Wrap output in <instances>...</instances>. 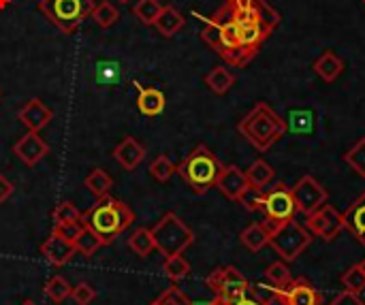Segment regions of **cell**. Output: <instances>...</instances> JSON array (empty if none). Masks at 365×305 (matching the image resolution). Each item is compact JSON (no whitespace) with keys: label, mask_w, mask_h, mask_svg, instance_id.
<instances>
[{"label":"cell","mask_w":365,"mask_h":305,"mask_svg":"<svg viewBox=\"0 0 365 305\" xmlns=\"http://www.w3.org/2000/svg\"><path fill=\"white\" fill-rule=\"evenodd\" d=\"M252 6H255V11H257V15H259V21L272 32L280 21H282V15L267 2V0H252Z\"/></svg>","instance_id":"30"},{"label":"cell","mask_w":365,"mask_h":305,"mask_svg":"<svg viewBox=\"0 0 365 305\" xmlns=\"http://www.w3.org/2000/svg\"><path fill=\"white\" fill-rule=\"evenodd\" d=\"M43 15L64 34L75 32L94 9V0H41Z\"/></svg>","instance_id":"5"},{"label":"cell","mask_w":365,"mask_h":305,"mask_svg":"<svg viewBox=\"0 0 365 305\" xmlns=\"http://www.w3.org/2000/svg\"><path fill=\"white\" fill-rule=\"evenodd\" d=\"M11 195H13V184L0 173V205H2L4 201H9Z\"/></svg>","instance_id":"43"},{"label":"cell","mask_w":365,"mask_h":305,"mask_svg":"<svg viewBox=\"0 0 365 305\" xmlns=\"http://www.w3.org/2000/svg\"><path fill=\"white\" fill-rule=\"evenodd\" d=\"M205 83H207V88L214 94H227L233 88V83H235V75L229 68H225V66H214L207 73Z\"/></svg>","instance_id":"23"},{"label":"cell","mask_w":365,"mask_h":305,"mask_svg":"<svg viewBox=\"0 0 365 305\" xmlns=\"http://www.w3.org/2000/svg\"><path fill=\"white\" fill-rule=\"evenodd\" d=\"M77 250L71 239H64L60 233L51 231V235L41 244V257L53 267H64L75 259Z\"/></svg>","instance_id":"11"},{"label":"cell","mask_w":365,"mask_h":305,"mask_svg":"<svg viewBox=\"0 0 365 305\" xmlns=\"http://www.w3.org/2000/svg\"><path fill=\"white\" fill-rule=\"evenodd\" d=\"M163 272L171 282H180L190 274V263L182 257V254H173V257H165L163 263Z\"/></svg>","instance_id":"28"},{"label":"cell","mask_w":365,"mask_h":305,"mask_svg":"<svg viewBox=\"0 0 365 305\" xmlns=\"http://www.w3.org/2000/svg\"><path fill=\"white\" fill-rule=\"evenodd\" d=\"M184 24H186L184 15H182L175 6L167 4V6H163L160 15L156 17L154 28H156L163 36L171 38V36H175V34L184 28Z\"/></svg>","instance_id":"19"},{"label":"cell","mask_w":365,"mask_h":305,"mask_svg":"<svg viewBox=\"0 0 365 305\" xmlns=\"http://www.w3.org/2000/svg\"><path fill=\"white\" fill-rule=\"evenodd\" d=\"M310 244H312L310 231L306 227H302L295 218L269 233V246L276 250L278 257H282L284 263L297 261V257H302V252Z\"/></svg>","instance_id":"8"},{"label":"cell","mask_w":365,"mask_h":305,"mask_svg":"<svg viewBox=\"0 0 365 305\" xmlns=\"http://www.w3.org/2000/svg\"><path fill=\"white\" fill-rule=\"evenodd\" d=\"M207 289L214 293L216 299H220L222 304L233 305L237 304L240 299L248 297L252 286L248 282V278L233 265L227 267H218L214 269L207 278H205Z\"/></svg>","instance_id":"6"},{"label":"cell","mask_w":365,"mask_h":305,"mask_svg":"<svg viewBox=\"0 0 365 305\" xmlns=\"http://www.w3.org/2000/svg\"><path fill=\"white\" fill-rule=\"evenodd\" d=\"M280 291V289H278ZM282 295L287 299L289 305H321L323 304V297L321 293L306 280V278H299V280H293L287 289H282Z\"/></svg>","instance_id":"16"},{"label":"cell","mask_w":365,"mask_h":305,"mask_svg":"<svg viewBox=\"0 0 365 305\" xmlns=\"http://www.w3.org/2000/svg\"><path fill=\"white\" fill-rule=\"evenodd\" d=\"M137 107L143 115L154 118L165 111V94L158 88H148V86H137Z\"/></svg>","instance_id":"18"},{"label":"cell","mask_w":365,"mask_h":305,"mask_svg":"<svg viewBox=\"0 0 365 305\" xmlns=\"http://www.w3.org/2000/svg\"><path fill=\"white\" fill-rule=\"evenodd\" d=\"M71 299L77 305H90L94 299H96V291L86 284V282H79L73 291H71Z\"/></svg>","instance_id":"39"},{"label":"cell","mask_w":365,"mask_h":305,"mask_svg":"<svg viewBox=\"0 0 365 305\" xmlns=\"http://www.w3.org/2000/svg\"><path fill=\"white\" fill-rule=\"evenodd\" d=\"M113 158L115 162L126 169V171H135L143 158H145V148L135 139V137H126L124 141H120V145L113 150Z\"/></svg>","instance_id":"17"},{"label":"cell","mask_w":365,"mask_h":305,"mask_svg":"<svg viewBox=\"0 0 365 305\" xmlns=\"http://www.w3.org/2000/svg\"><path fill=\"white\" fill-rule=\"evenodd\" d=\"M342 224L361 246H365V192L342 212Z\"/></svg>","instance_id":"15"},{"label":"cell","mask_w":365,"mask_h":305,"mask_svg":"<svg viewBox=\"0 0 365 305\" xmlns=\"http://www.w3.org/2000/svg\"><path fill=\"white\" fill-rule=\"evenodd\" d=\"M17 118L21 120V124L28 128V130H34L38 133L41 128H45L51 120H53V111L49 107H45V103L41 98H30L19 111H17Z\"/></svg>","instance_id":"14"},{"label":"cell","mask_w":365,"mask_h":305,"mask_svg":"<svg viewBox=\"0 0 365 305\" xmlns=\"http://www.w3.org/2000/svg\"><path fill=\"white\" fill-rule=\"evenodd\" d=\"M71 291H73V286H71L62 276H51V278L45 282V286H43L45 297H47L49 301H53V304L66 301V299L71 297Z\"/></svg>","instance_id":"26"},{"label":"cell","mask_w":365,"mask_h":305,"mask_svg":"<svg viewBox=\"0 0 365 305\" xmlns=\"http://www.w3.org/2000/svg\"><path fill=\"white\" fill-rule=\"evenodd\" d=\"M66 222H81V212H79L77 205H73L71 201H62V203L53 210V227L66 224Z\"/></svg>","instance_id":"35"},{"label":"cell","mask_w":365,"mask_h":305,"mask_svg":"<svg viewBox=\"0 0 365 305\" xmlns=\"http://www.w3.org/2000/svg\"><path fill=\"white\" fill-rule=\"evenodd\" d=\"M83 186L94 195V197H105V195H109V190H111V186H113V180H111V175L107 173V171H103V169H94L88 177H86V182H83Z\"/></svg>","instance_id":"27"},{"label":"cell","mask_w":365,"mask_h":305,"mask_svg":"<svg viewBox=\"0 0 365 305\" xmlns=\"http://www.w3.org/2000/svg\"><path fill=\"white\" fill-rule=\"evenodd\" d=\"M329 305H365L361 299H359V295L357 293H351V291H344V293H340L334 301Z\"/></svg>","instance_id":"42"},{"label":"cell","mask_w":365,"mask_h":305,"mask_svg":"<svg viewBox=\"0 0 365 305\" xmlns=\"http://www.w3.org/2000/svg\"><path fill=\"white\" fill-rule=\"evenodd\" d=\"M263 192L265 190H261V188H255V186H248L244 192H242V197H240V205H244V210H248V212H261L263 210Z\"/></svg>","instance_id":"37"},{"label":"cell","mask_w":365,"mask_h":305,"mask_svg":"<svg viewBox=\"0 0 365 305\" xmlns=\"http://www.w3.org/2000/svg\"><path fill=\"white\" fill-rule=\"evenodd\" d=\"M73 246H75V250L79 252V254H83L86 259L88 257H92L98 248H103V239L90 229V227H81V231H79V235L73 239Z\"/></svg>","instance_id":"24"},{"label":"cell","mask_w":365,"mask_h":305,"mask_svg":"<svg viewBox=\"0 0 365 305\" xmlns=\"http://www.w3.org/2000/svg\"><path fill=\"white\" fill-rule=\"evenodd\" d=\"M359 267H361V272H364V274H365V259H364V261H361V263H359Z\"/></svg>","instance_id":"47"},{"label":"cell","mask_w":365,"mask_h":305,"mask_svg":"<svg viewBox=\"0 0 365 305\" xmlns=\"http://www.w3.org/2000/svg\"><path fill=\"white\" fill-rule=\"evenodd\" d=\"M240 239H242L244 248H248L250 252H259L265 246H269V231L265 229V224L255 222V224H250L248 229L242 231Z\"/></svg>","instance_id":"21"},{"label":"cell","mask_w":365,"mask_h":305,"mask_svg":"<svg viewBox=\"0 0 365 305\" xmlns=\"http://www.w3.org/2000/svg\"><path fill=\"white\" fill-rule=\"evenodd\" d=\"M13 152L17 154V158H19L24 165L34 167L36 162H41V160L49 154V145L41 139L38 133L28 130V133L13 145Z\"/></svg>","instance_id":"12"},{"label":"cell","mask_w":365,"mask_h":305,"mask_svg":"<svg viewBox=\"0 0 365 305\" xmlns=\"http://www.w3.org/2000/svg\"><path fill=\"white\" fill-rule=\"evenodd\" d=\"M233 305H263V304H261V299H259V297H257V295L250 291V295H248V297L240 299L237 304H233Z\"/></svg>","instance_id":"44"},{"label":"cell","mask_w":365,"mask_h":305,"mask_svg":"<svg viewBox=\"0 0 365 305\" xmlns=\"http://www.w3.org/2000/svg\"><path fill=\"white\" fill-rule=\"evenodd\" d=\"M248 177H246V171H242L240 167L235 165H229V167H222L220 175H218V182H216V188L231 201H240L242 192L248 188Z\"/></svg>","instance_id":"13"},{"label":"cell","mask_w":365,"mask_h":305,"mask_svg":"<svg viewBox=\"0 0 365 305\" xmlns=\"http://www.w3.org/2000/svg\"><path fill=\"white\" fill-rule=\"evenodd\" d=\"M237 130L248 139L252 148L267 152L276 141L284 137L287 122L267 103H257L255 109L237 124Z\"/></svg>","instance_id":"2"},{"label":"cell","mask_w":365,"mask_h":305,"mask_svg":"<svg viewBox=\"0 0 365 305\" xmlns=\"http://www.w3.org/2000/svg\"><path fill=\"white\" fill-rule=\"evenodd\" d=\"M120 2H128V0H120Z\"/></svg>","instance_id":"49"},{"label":"cell","mask_w":365,"mask_h":305,"mask_svg":"<svg viewBox=\"0 0 365 305\" xmlns=\"http://www.w3.org/2000/svg\"><path fill=\"white\" fill-rule=\"evenodd\" d=\"M178 171V167L169 160V156H165V154H160L158 158H154L152 162H150V175L156 180V182H169L171 177H173V173Z\"/></svg>","instance_id":"33"},{"label":"cell","mask_w":365,"mask_h":305,"mask_svg":"<svg viewBox=\"0 0 365 305\" xmlns=\"http://www.w3.org/2000/svg\"><path fill=\"white\" fill-rule=\"evenodd\" d=\"M342 284H344L346 291L357 293V295H359L361 291H365V274L361 272V267H359V265L349 267V269L342 274Z\"/></svg>","instance_id":"36"},{"label":"cell","mask_w":365,"mask_h":305,"mask_svg":"<svg viewBox=\"0 0 365 305\" xmlns=\"http://www.w3.org/2000/svg\"><path fill=\"white\" fill-rule=\"evenodd\" d=\"M90 17L96 21V26H101V28H109V26H113V24L118 21L120 13H118V9H115L111 2H101V4H94V9H92Z\"/></svg>","instance_id":"32"},{"label":"cell","mask_w":365,"mask_h":305,"mask_svg":"<svg viewBox=\"0 0 365 305\" xmlns=\"http://www.w3.org/2000/svg\"><path fill=\"white\" fill-rule=\"evenodd\" d=\"M165 4H160V0H139L133 9V13L139 17V21H143L145 26H154L156 17L160 15Z\"/></svg>","instance_id":"31"},{"label":"cell","mask_w":365,"mask_h":305,"mask_svg":"<svg viewBox=\"0 0 365 305\" xmlns=\"http://www.w3.org/2000/svg\"><path fill=\"white\" fill-rule=\"evenodd\" d=\"M227 2H231L233 6H246V4H250L252 0H227Z\"/></svg>","instance_id":"46"},{"label":"cell","mask_w":365,"mask_h":305,"mask_svg":"<svg viewBox=\"0 0 365 305\" xmlns=\"http://www.w3.org/2000/svg\"><path fill=\"white\" fill-rule=\"evenodd\" d=\"M267 291V295H261V293H257V291H252L259 299H261V304L263 305H289L287 304V299H284V295H282V291H278V289H265Z\"/></svg>","instance_id":"40"},{"label":"cell","mask_w":365,"mask_h":305,"mask_svg":"<svg viewBox=\"0 0 365 305\" xmlns=\"http://www.w3.org/2000/svg\"><path fill=\"white\" fill-rule=\"evenodd\" d=\"M265 278L272 282V286L274 289H287L291 282H293V276H291V272H289V265L284 263V261H276V263H272L269 267H267V272H265Z\"/></svg>","instance_id":"29"},{"label":"cell","mask_w":365,"mask_h":305,"mask_svg":"<svg viewBox=\"0 0 365 305\" xmlns=\"http://www.w3.org/2000/svg\"><path fill=\"white\" fill-rule=\"evenodd\" d=\"M274 175H276L274 167H272L269 162H265L263 158L255 160V162L250 165V169L246 171L248 184L255 186V188H261V190H265V188L274 182Z\"/></svg>","instance_id":"22"},{"label":"cell","mask_w":365,"mask_h":305,"mask_svg":"<svg viewBox=\"0 0 365 305\" xmlns=\"http://www.w3.org/2000/svg\"><path fill=\"white\" fill-rule=\"evenodd\" d=\"M128 248H130L137 257H141V259L150 257L152 250H156V248H154L152 231H150V229H137V231H133L130 237H128Z\"/></svg>","instance_id":"25"},{"label":"cell","mask_w":365,"mask_h":305,"mask_svg":"<svg viewBox=\"0 0 365 305\" xmlns=\"http://www.w3.org/2000/svg\"><path fill=\"white\" fill-rule=\"evenodd\" d=\"M344 162H346L359 177H365V137H361V139L344 154Z\"/></svg>","instance_id":"34"},{"label":"cell","mask_w":365,"mask_h":305,"mask_svg":"<svg viewBox=\"0 0 365 305\" xmlns=\"http://www.w3.org/2000/svg\"><path fill=\"white\" fill-rule=\"evenodd\" d=\"M21 305H36V304H34V301H30V299H26Z\"/></svg>","instance_id":"48"},{"label":"cell","mask_w":365,"mask_h":305,"mask_svg":"<svg viewBox=\"0 0 365 305\" xmlns=\"http://www.w3.org/2000/svg\"><path fill=\"white\" fill-rule=\"evenodd\" d=\"M190 305H225V304H222L220 299H216V297H214L212 301H197V304H190Z\"/></svg>","instance_id":"45"},{"label":"cell","mask_w":365,"mask_h":305,"mask_svg":"<svg viewBox=\"0 0 365 305\" xmlns=\"http://www.w3.org/2000/svg\"><path fill=\"white\" fill-rule=\"evenodd\" d=\"M81 227H83L81 222H66V224H58V227H53V231H56V233H60L64 239H71V242H73V239L79 235Z\"/></svg>","instance_id":"41"},{"label":"cell","mask_w":365,"mask_h":305,"mask_svg":"<svg viewBox=\"0 0 365 305\" xmlns=\"http://www.w3.org/2000/svg\"><path fill=\"white\" fill-rule=\"evenodd\" d=\"M293 197H295V205H297V212L304 214V216H310L314 214L317 210H321L329 195L327 190L312 177V175H304L293 188Z\"/></svg>","instance_id":"10"},{"label":"cell","mask_w":365,"mask_h":305,"mask_svg":"<svg viewBox=\"0 0 365 305\" xmlns=\"http://www.w3.org/2000/svg\"><path fill=\"white\" fill-rule=\"evenodd\" d=\"M306 229L310 231V235H317L323 242H334L344 231L342 212H338L334 205L325 203L321 210L306 216Z\"/></svg>","instance_id":"9"},{"label":"cell","mask_w":365,"mask_h":305,"mask_svg":"<svg viewBox=\"0 0 365 305\" xmlns=\"http://www.w3.org/2000/svg\"><path fill=\"white\" fill-rule=\"evenodd\" d=\"M192 301L178 289V286H169L167 291L160 293V297L150 305H190Z\"/></svg>","instance_id":"38"},{"label":"cell","mask_w":365,"mask_h":305,"mask_svg":"<svg viewBox=\"0 0 365 305\" xmlns=\"http://www.w3.org/2000/svg\"><path fill=\"white\" fill-rule=\"evenodd\" d=\"M222 162L218 160V156L205 148V145H197L180 165H178V171L180 177L186 182V186L195 192V195H205L210 188L216 186L218 182V175L222 171Z\"/></svg>","instance_id":"3"},{"label":"cell","mask_w":365,"mask_h":305,"mask_svg":"<svg viewBox=\"0 0 365 305\" xmlns=\"http://www.w3.org/2000/svg\"><path fill=\"white\" fill-rule=\"evenodd\" d=\"M154 237V248L163 257H173V254H184L195 244V233L192 229L173 212H167L152 229Z\"/></svg>","instance_id":"4"},{"label":"cell","mask_w":365,"mask_h":305,"mask_svg":"<svg viewBox=\"0 0 365 305\" xmlns=\"http://www.w3.org/2000/svg\"><path fill=\"white\" fill-rule=\"evenodd\" d=\"M361 2H364V4H365V0H361Z\"/></svg>","instance_id":"50"},{"label":"cell","mask_w":365,"mask_h":305,"mask_svg":"<svg viewBox=\"0 0 365 305\" xmlns=\"http://www.w3.org/2000/svg\"><path fill=\"white\" fill-rule=\"evenodd\" d=\"M314 71H317V75H319L323 81L331 83V81H336V79L342 75V71H344V60H342L338 53H334V51H325V53L314 62Z\"/></svg>","instance_id":"20"},{"label":"cell","mask_w":365,"mask_h":305,"mask_svg":"<svg viewBox=\"0 0 365 305\" xmlns=\"http://www.w3.org/2000/svg\"><path fill=\"white\" fill-rule=\"evenodd\" d=\"M81 222L103 239V246H111L126 229H130L135 216L126 203L105 195L86 214H81Z\"/></svg>","instance_id":"1"},{"label":"cell","mask_w":365,"mask_h":305,"mask_svg":"<svg viewBox=\"0 0 365 305\" xmlns=\"http://www.w3.org/2000/svg\"><path fill=\"white\" fill-rule=\"evenodd\" d=\"M265 214V229L272 233L274 229L282 227L284 222L293 220L295 214H297V205H295V197H293V190L278 182L274 184L272 188H267L263 192V210Z\"/></svg>","instance_id":"7"}]
</instances>
